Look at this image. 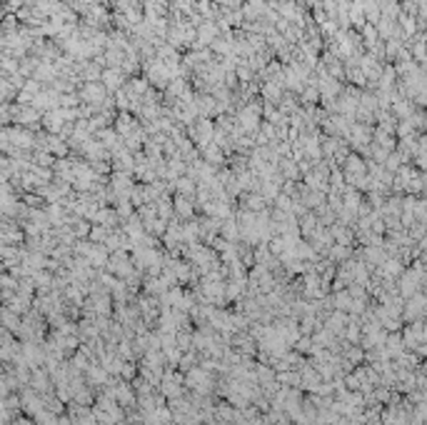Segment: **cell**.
I'll return each mask as SVG.
<instances>
[{"mask_svg":"<svg viewBox=\"0 0 427 425\" xmlns=\"http://www.w3.org/2000/svg\"><path fill=\"white\" fill-rule=\"evenodd\" d=\"M102 80H105V85H108V88H118V85L122 83V78H120L118 70H105Z\"/></svg>","mask_w":427,"mask_h":425,"instance_id":"2","label":"cell"},{"mask_svg":"<svg viewBox=\"0 0 427 425\" xmlns=\"http://www.w3.org/2000/svg\"><path fill=\"white\" fill-rule=\"evenodd\" d=\"M102 93H105V88H102V85H98V83H90L88 88H85V98L93 100V103L102 100Z\"/></svg>","mask_w":427,"mask_h":425,"instance_id":"1","label":"cell"}]
</instances>
